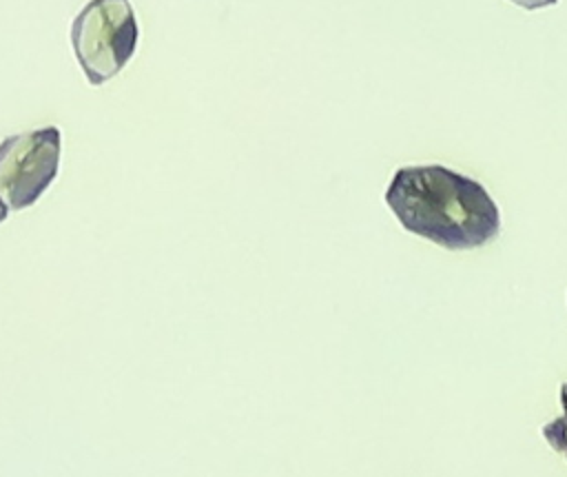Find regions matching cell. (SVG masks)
Listing matches in <instances>:
<instances>
[{"mask_svg":"<svg viewBox=\"0 0 567 477\" xmlns=\"http://www.w3.org/2000/svg\"><path fill=\"white\" fill-rule=\"evenodd\" d=\"M7 215H9V209H7V206L0 202V224L7 220Z\"/></svg>","mask_w":567,"mask_h":477,"instance_id":"7","label":"cell"},{"mask_svg":"<svg viewBox=\"0 0 567 477\" xmlns=\"http://www.w3.org/2000/svg\"><path fill=\"white\" fill-rule=\"evenodd\" d=\"M516 7H523L525 11H536V9H545V7H554L558 4V0H509Z\"/></svg>","mask_w":567,"mask_h":477,"instance_id":"5","label":"cell"},{"mask_svg":"<svg viewBox=\"0 0 567 477\" xmlns=\"http://www.w3.org/2000/svg\"><path fill=\"white\" fill-rule=\"evenodd\" d=\"M558 397H560V406H563V415H567V382L560 386V393H558Z\"/></svg>","mask_w":567,"mask_h":477,"instance_id":"6","label":"cell"},{"mask_svg":"<svg viewBox=\"0 0 567 477\" xmlns=\"http://www.w3.org/2000/svg\"><path fill=\"white\" fill-rule=\"evenodd\" d=\"M60 129L42 126L0 142V202L9 211L33 206L60 166Z\"/></svg>","mask_w":567,"mask_h":477,"instance_id":"3","label":"cell"},{"mask_svg":"<svg viewBox=\"0 0 567 477\" xmlns=\"http://www.w3.org/2000/svg\"><path fill=\"white\" fill-rule=\"evenodd\" d=\"M540 433L547 439V444L551 446V450L560 453L567 459V415H560V417L547 422L540 428Z\"/></svg>","mask_w":567,"mask_h":477,"instance_id":"4","label":"cell"},{"mask_svg":"<svg viewBox=\"0 0 567 477\" xmlns=\"http://www.w3.org/2000/svg\"><path fill=\"white\" fill-rule=\"evenodd\" d=\"M69 35L84 78L100 87L128 64L140 27L128 0H89L73 18Z\"/></svg>","mask_w":567,"mask_h":477,"instance_id":"2","label":"cell"},{"mask_svg":"<svg viewBox=\"0 0 567 477\" xmlns=\"http://www.w3.org/2000/svg\"><path fill=\"white\" fill-rule=\"evenodd\" d=\"M385 204L408 233L447 251L478 248L501 231V211L487 189L443 164L396 169Z\"/></svg>","mask_w":567,"mask_h":477,"instance_id":"1","label":"cell"}]
</instances>
